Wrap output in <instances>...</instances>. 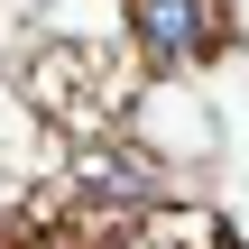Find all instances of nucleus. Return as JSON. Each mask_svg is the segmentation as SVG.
Masks as SVG:
<instances>
[{
  "label": "nucleus",
  "mask_w": 249,
  "mask_h": 249,
  "mask_svg": "<svg viewBox=\"0 0 249 249\" xmlns=\"http://www.w3.org/2000/svg\"><path fill=\"white\" fill-rule=\"evenodd\" d=\"M129 28H139V46L157 55V65H203V55H222V0H129Z\"/></svg>",
  "instance_id": "obj_1"
},
{
  "label": "nucleus",
  "mask_w": 249,
  "mask_h": 249,
  "mask_svg": "<svg viewBox=\"0 0 249 249\" xmlns=\"http://www.w3.org/2000/svg\"><path fill=\"white\" fill-rule=\"evenodd\" d=\"M83 83H92V65H83L74 46H46V55L28 65V102H37V111H55V120H83V111H74V92H83Z\"/></svg>",
  "instance_id": "obj_3"
},
{
  "label": "nucleus",
  "mask_w": 249,
  "mask_h": 249,
  "mask_svg": "<svg viewBox=\"0 0 249 249\" xmlns=\"http://www.w3.org/2000/svg\"><path fill=\"white\" fill-rule=\"evenodd\" d=\"M74 185H83L92 203H111V213H148V203H157V166L129 157V148H83V157H74Z\"/></svg>",
  "instance_id": "obj_2"
},
{
  "label": "nucleus",
  "mask_w": 249,
  "mask_h": 249,
  "mask_svg": "<svg viewBox=\"0 0 249 249\" xmlns=\"http://www.w3.org/2000/svg\"><path fill=\"white\" fill-rule=\"evenodd\" d=\"M139 249H222V222L203 213V203H148V231H139Z\"/></svg>",
  "instance_id": "obj_4"
}]
</instances>
